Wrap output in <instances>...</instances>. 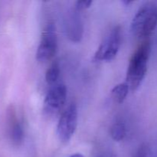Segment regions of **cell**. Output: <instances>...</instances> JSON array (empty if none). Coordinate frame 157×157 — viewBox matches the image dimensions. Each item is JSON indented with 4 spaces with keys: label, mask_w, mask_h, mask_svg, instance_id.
Returning <instances> with one entry per match:
<instances>
[{
    "label": "cell",
    "mask_w": 157,
    "mask_h": 157,
    "mask_svg": "<svg viewBox=\"0 0 157 157\" xmlns=\"http://www.w3.org/2000/svg\"><path fill=\"white\" fill-rule=\"evenodd\" d=\"M133 2L131 1H127V0H124V1H122V3H124L125 6H129L130 4H131V3Z\"/></svg>",
    "instance_id": "9a60e30c"
},
{
    "label": "cell",
    "mask_w": 157,
    "mask_h": 157,
    "mask_svg": "<svg viewBox=\"0 0 157 157\" xmlns=\"http://www.w3.org/2000/svg\"><path fill=\"white\" fill-rule=\"evenodd\" d=\"M121 26H115L103 39L94 55V61L101 62L114 59L121 48Z\"/></svg>",
    "instance_id": "3957f363"
},
{
    "label": "cell",
    "mask_w": 157,
    "mask_h": 157,
    "mask_svg": "<svg viewBox=\"0 0 157 157\" xmlns=\"http://www.w3.org/2000/svg\"><path fill=\"white\" fill-rule=\"evenodd\" d=\"M5 123L6 135L11 144L15 147L21 146L24 141L25 130L14 105H10L6 110Z\"/></svg>",
    "instance_id": "8992f818"
},
{
    "label": "cell",
    "mask_w": 157,
    "mask_h": 157,
    "mask_svg": "<svg viewBox=\"0 0 157 157\" xmlns=\"http://www.w3.org/2000/svg\"><path fill=\"white\" fill-rule=\"evenodd\" d=\"M130 90V87L126 82L117 84L111 90V96L113 101L117 104H122L127 98Z\"/></svg>",
    "instance_id": "9c48e42d"
},
{
    "label": "cell",
    "mask_w": 157,
    "mask_h": 157,
    "mask_svg": "<svg viewBox=\"0 0 157 157\" xmlns=\"http://www.w3.org/2000/svg\"><path fill=\"white\" fill-rule=\"evenodd\" d=\"M149 152L148 146L147 144H144L137 149L135 153L133 154V157H147Z\"/></svg>",
    "instance_id": "4fadbf2b"
},
{
    "label": "cell",
    "mask_w": 157,
    "mask_h": 157,
    "mask_svg": "<svg viewBox=\"0 0 157 157\" xmlns=\"http://www.w3.org/2000/svg\"><path fill=\"white\" fill-rule=\"evenodd\" d=\"M93 1L90 0H82V1H77L75 4V9L78 11L85 10V9H89L91 6Z\"/></svg>",
    "instance_id": "7c38bea8"
},
{
    "label": "cell",
    "mask_w": 157,
    "mask_h": 157,
    "mask_svg": "<svg viewBox=\"0 0 157 157\" xmlns=\"http://www.w3.org/2000/svg\"><path fill=\"white\" fill-rule=\"evenodd\" d=\"M58 49V36L53 22H48L41 32V39L36 52V58L40 62L49 61L55 55Z\"/></svg>",
    "instance_id": "277c9868"
},
{
    "label": "cell",
    "mask_w": 157,
    "mask_h": 157,
    "mask_svg": "<svg viewBox=\"0 0 157 157\" xmlns=\"http://www.w3.org/2000/svg\"><path fill=\"white\" fill-rule=\"evenodd\" d=\"M68 157H84V156H83L82 154H81V153H75V154L71 155V156Z\"/></svg>",
    "instance_id": "5bb4252c"
},
{
    "label": "cell",
    "mask_w": 157,
    "mask_h": 157,
    "mask_svg": "<svg viewBox=\"0 0 157 157\" xmlns=\"http://www.w3.org/2000/svg\"><path fill=\"white\" fill-rule=\"evenodd\" d=\"M67 100V88L63 84H56L48 92L44 101V107L48 113H55L64 107Z\"/></svg>",
    "instance_id": "52a82bcc"
},
{
    "label": "cell",
    "mask_w": 157,
    "mask_h": 157,
    "mask_svg": "<svg viewBox=\"0 0 157 157\" xmlns=\"http://www.w3.org/2000/svg\"><path fill=\"white\" fill-rule=\"evenodd\" d=\"M110 134L114 141H122L127 135V129L124 123L117 122L112 125L110 129Z\"/></svg>",
    "instance_id": "30bf717a"
},
{
    "label": "cell",
    "mask_w": 157,
    "mask_h": 157,
    "mask_svg": "<svg viewBox=\"0 0 157 157\" xmlns=\"http://www.w3.org/2000/svg\"><path fill=\"white\" fill-rule=\"evenodd\" d=\"M151 52V44L149 40L143 41L130 58L127 71L126 83L130 90L135 91L141 85L148 68Z\"/></svg>",
    "instance_id": "6da1fadb"
},
{
    "label": "cell",
    "mask_w": 157,
    "mask_h": 157,
    "mask_svg": "<svg viewBox=\"0 0 157 157\" xmlns=\"http://www.w3.org/2000/svg\"><path fill=\"white\" fill-rule=\"evenodd\" d=\"M60 76V65L57 61H54L45 73V81L48 84L56 83Z\"/></svg>",
    "instance_id": "8fae6325"
},
{
    "label": "cell",
    "mask_w": 157,
    "mask_h": 157,
    "mask_svg": "<svg viewBox=\"0 0 157 157\" xmlns=\"http://www.w3.org/2000/svg\"><path fill=\"white\" fill-rule=\"evenodd\" d=\"M157 25V6L147 3L138 10L131 21V32L137 38H147Z\"/></svg>",
    "instance_id": "7a4b0ae2"
},
{
    "label": "cell",
    "mask_w": 157,
    "mask_h": 157,
    "mask_svg": "<svg viewBox=\"0 0 157 157\" xmlns=\"http://www.w3.org/2000/svg\"><path fill=\"white\" fill-rule=\"evenodd\" d=\"M79 11L75 10L67 12L64 18V30L69 40L73 42H79L83 37L84 27L81 17L78 14Z\"/></svg>",
    "instance_id": "ba28073f"
},
{
    "label": "cell",
    "mask_w": 157,
    "mask_h": 157,
    "mask_svg": "<svg viewBox=\"0 0 157 157\" xmlns=\"http://www.w3.org/2000/svg\"><path fill=\"white\" fill-rule=\"evenodd\" d=\"M78 120L77 105L71 104L64 110L57 126V134L61 143L65 144L71 140L76 131Z\"/></svg>",
    "instance_id": "5b68a950"
}]
</instances>
